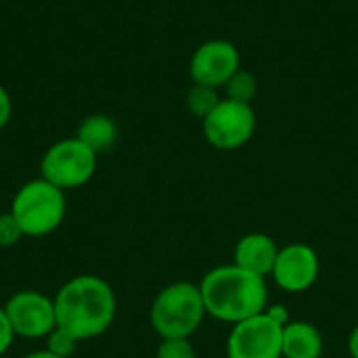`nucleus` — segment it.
<instances>
[{"instance_id": "obj_1", "label": "nucleus", "mask_w": 358, "mask_h": 358, "mask_svg": "<svg viewBox=\"0 0 358 358\" xmlns=\"http://www.w3.org/2000/svg\"><path fill=\"white\" fill-rule=\"evenodd\" d=\"M57 327L78 342L101 338L117 317V298L109 281L99 275H76L52 296Z\"/></svg>"}, {"instance_id": "obj_2", "label": "nucleus", "mask_w": 358, "mask_h": 358, "mask_svg": "<svg viewBox=\"0 0 358 358\" xmlns=\"http://www.w3.org/2000/svg\"><path fill=\"white\" fill-rule=\"evenodd\" d=\"M199 292L208 317L229 323L231 327L262 315L268 306L266 279L237 264H222L203 275Z\"/></svg>"}, {"instance_id": "obj_3", "label": "nucleus", "mask_w": 358, "mask_h": 358, "mask_svg": "<svg viewBox=\"0 0 358 358\" xmlns=\"http://www.w3.org/2000/svg\"><path fill=\"white\" fill-rule=\"evenodd\" d=\"M208 317L199 283L174 281L157 292L149 308V323L159 340L191 338Z\"/></svg>"}, {"instance_id": "obj_4", "label": "nucleus", "mask_w": 358, "mask_h": 358, "mask_svg": "<svg viewBox=\"0 0 358 358\" xmlns=\"http://www.w3.org/2000/svg\"><path fill=\"white\" fill-rule=\"evenodd\" d=\"M8 212L17 220L23 237L40 239L63 224L67 216V197L65 191L38 176L17 189Z\"/></svg>"}, {"instance_id": "obj_5", "label": "nucleus", "mask_w": 358, "mask_h": 358, "mask_svg": "<svg viewBox=\"0 0 358 358\" xmlns=\"http://www.w3.org/2000/svg\"><path fill=\"white\" fill-rule=\"evenodd\" d=\"M99 155L88 149L78 136L52 143L40 159V178L61 191H73L92 180L96 174Z\"/></svg>"}, {"instance_id": "obj_6", "label": "nucleus", "mask_w": 358, "mask_h": 358, "mask_svg": "<svg viewBox=\"0 0 358 358\" xmlns=\"http://www.w3.org/2000/svg\"><path fill=\"white\" fill-rule=\"evenodd\" d=\"M206 141L218 151H235L248 145L256 132L258 117L252 105L222 99L218 107L201 120Z\"/></svg>"}, {"instance_id": "obj_7", "label": "nucleus", "mask_w": 358, "mask_h": 358, "mask_svg": "<svg viewBox=\"0 0 358 358\" xmlns=\"http://www.w3.org/2000/svg\"><path fill=\"white\" fill-rule=\"evenodd\" d=\"M227 358H283V325L266 313L231 327Z\"/></svg>"}, {"instance_id": "obj_8", "label": "nucleus", "mask_w": 358, "mask_h": 358, "mask_svg": "<svg viewBox=\"0 0 358 358\" xmlns=\"http://www.w3.org/2000/svg\"><path fill=\"white\" fill-rule=\"evenodd\" d=\"M4 313L15 338L44 340L57 327L55 302L38 289H21L13 294L4 304Z\"/></svg>"}, {"instance_id": "obj_9", "label": "nucleus", "mask_w": 358, "mask_h": 358, "mask_svg": "<svg viewBox=\"0 0 358 358\" xmlns=\"http://www.w3.org/2000/svg\"><path fill=\"white\" fill-rule=\"evenodd\" d=\"M241 67L239 48L222 38L201 42L189 61V73L193 84L222 88L231 76Z\"/></svg>"}, {"instance_id": "obj_10", "label": "nucleus", "mask_w": 358, "mask_h": 358, "mask_svg": "<svg viewBox=\"0 0 358 358\" xmlns=\"http://www.w3.org/2000/svg\"><path fill=\"white\" fill-rule=\"evenodd\" d=\"M319 273L321 262L317 252L306 243H289L279 250L271 279L287 294H302L317 283Z\"/></svg>"}, {"instance_id": "obj_11", "label": "nucleus", "mask_w": 358, "mask_h": 358, "mask_svg": "<svg viewBox=\"0 0 358 358\" xmlns=\"http://www.w3.org/2000/svg\"><path fill=\"white\" fill-rule=\"evenodd\" d=\"M277 241L266 233H248L243 235L233 250V264L243 271H250L260 277H271L273 266L279 256Z\"/></svg>"}, {"instance_id": "obj_12", "label": "nucleus", "mask_w": 358, "mask_h": 358, "mask_svg": "<svg viewBox=\"0 0 358 358\" xmlns=\"http://www.w3.org/2000/svg\"><path fill=\"white\" fill-rule=\"evenodd\" d=\"M325 338L308 321H289L283 327V358H321Z\"/></svg>"}, {"instance_id": "obj_13", "label": "nucleus", "mask_w": 358, "mask_h": 358, "mask_svg": "<svg viewBox=\"0 0 358 358\" xmlns=\"http://www.w3.org/2000/svg\"><path fill=\"white\" fill-rule=\"evenodd\" d=\"M117 134H120V130H117L115 120L105 115V113H92L88 117H84L78 126V132H76V136L88 149H92L96 155L107 153L115 145Z\"/></svg>"}, {"instance_id": "obj_14", "label": "nucleus", "mask_w": 358, "mask_h": 358, "mask_svg": "<svg viewBox=\"0 0 358 358\" xmlns=\"http://www.w3.org/2000/svg\"><path fill=\"white\" fill-rule=\"evenodd\" d=\"M224 92H227V99L229 101H237V103H245V105H252L256 94H258V80L252 71L239 67L231 80L224 84Z\"/></svg>"}, {"instance_id": "obj_15", "label": "nucleus", "mask_w": 358, "mask_h": 358, "mask_svg": "<svg viewBox=\"0 0 358 358\" xmlns=\"http://www.w3.org/2000/svg\"><path fill=\"white\" fill-rule=\"evenodd\" d=\"M222 99L218 96V88H210V86H201V84H193L191 90L187 92V109L199 117L206 120L220 103Z\"/></svg>"}, {"instance_id": "obj_16", "label": "nucleus", "mask_w": 358, "mask_h": 358, "mask_svg": "<svg viewBox=\"0 0 358 358\" xmlns=\"http://www.w3.org/2000/svg\"><path fill=\"white\" fill-rule=\"evenodd\" d=\"M44 342H46L44 348H46L50 355H55V357L59 358H69L76 352V348H78V344H80L71 334H67V331L61 329V327H55V329L44 338Z\"/></svg>"}, {"instance_id": "obj_17", "label": "nucleus", "mask_w": 358, "mask_h": 358, "mask_svg": "<svg viewBox=\"0 0 358 358\" xmlns=\"http://www.w3.org/2000/svg\"><path fill=\"white\" fill-rule=\"evenodd\" d=\"M155 358H197V352L191 338H170L159 342Z\"/></svg>"}, {"instance_id": "obj_18", "label": "nucleus", "mask_w": 358, "mask_h": 358, "mask_svg": "<svg viewBox=\"0 0 358 358\" xmlns=\"http://www.w3.org/2000/svg\"><path fill=\"white\" fill-rule=\"evenodd\" d=\"M23 239V233L10 212L0 214V248H15Z\"/></svg>"}, {"instance_id": "obj_19", "label": "nucleus", "mask_w": 358, "mask_h": 358, "mask_svg": "<svg viewBox=\"0 0 358 358\" xmlns=\"http://www.w3.org/2000/svg\"><path fill=\"white\" fill-rule=\"evenodd\" d=\"M13 342H15V331L6 319L4 306H0V357H4L10 350Z\"/></svg>"}, {"instance_id": "obj_20", "label": "nucleus", "mask_w": 358, "mask_h": 358, "mask_svg": "<svg viewBox=\"0 0 358 358\" xmlns=\"http://www.w3.org/2000/svg\"><path fill=\"white\" fill-rule=\"evenodd\" d=\"M10 117H13V99L8 90L0 84V130L10 122Z\"/></svg>"}, {"instance_id": "obj_21", "label": "nucleus", "mask_w": 358, "mask_h": 358, "mask_svg": "<svg viewBox=\"0 0 358 358\" xmlns=\"http://www.w3.org/2000/svg\"><path fill=\"white\" fill-rule=\"evenodd\" d=\"M264 313H266L275 323H279V325H283V327L292 321V317H289V313H287V308H285L283 304H268Z\"/></svg>"}, {"instance_id": "obj_22", "label": "nucleus", "mask_w": 358, "mask_h": 358, "mask_svg": "<svg viewBox=\"0 0 358 358\" xmlns=\"http://www.w3.org/2000/svg\"><path fill=\"white\" fill-rule=\"evenodd\" d=\"M348 355H350V358H358V323L355 325V329L350 331V338H348Z\"/></svg>"}, {"instance_id": "obj_23", "label": "nucleus", "mask_w": 358, "mask_h": 358, "mask_svg": "<svg viewBox=\"0 0 358 358\" xmlns=\"http://www.w3.org/2000/svg\"><path fill=\"white\" fill-rule=\"evenodd\" d=\"M23 358H59V357H55V355H50L46 348H42V350H34V352L25 355Z\"/></svg>"}]
</instances>
